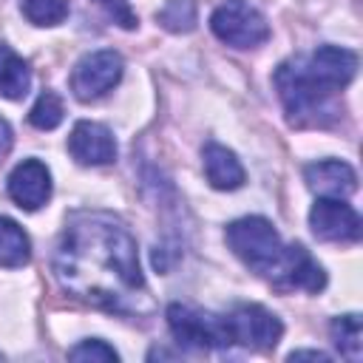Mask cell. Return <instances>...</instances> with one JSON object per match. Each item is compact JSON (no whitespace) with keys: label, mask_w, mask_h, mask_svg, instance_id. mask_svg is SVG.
I'll return each instance as SVG.
<instances>
[{"label":"cell","mask_w":363,"mask_h":363,"mask_svg":"<svg viewBox=\"0 0 363 363\" xmlns=\"http://www.w3.org/2000/svg\"><path fill=\"white\" fill-rule=\"evenodd\" d=\"M51 267L65 292L96 309L119 315L153 309L136 238L108 213H77L60 235Z\"/></svg>","instance_id":"cell-1"},{"label":"cell","mask_w":363,"mask_h":363,"mask_svg":"<svg viewBox=\"0 0 363 363\" xmlns=\"http://www.w3.org/2000/svg\"><path fill=\"white\" fill-rule=\"evenodd\" d=\"M275 88L284 102V111L292 125L306 128V125H329L337 116V105L332 102V91L318 85L306 68L303 60H289L278 65L275 71Z\"/></svg>","instance_id":"cell-2"},{"label":"cell","mask_w":363,"mask_h":363,"mask_svg":"<svg viewBox=\"0 0 363 363\" xmlns=\"http://www.w3.org/2000/svg\"><path fill=\"white\" fill-rule=\"evenodd\" d=\"M227 244L230 250L258 275H267L275 269V264L284 255V244L281 235L275 233V227L261 218V216H244L238 221H233L227 227Z\"/></svg>","instance_id":"cell-3"},{"label":"cell","mask_w":363,"mask_h":363,"mask_svg":"<svg viewBox=\"0 0 363 363\" xmlns=\"http://www.w3.org/2000/svg\"><path fill=\"white\" fill-rule=\"evenodd\" d=\"M167 326L179 346L187 349H224L233 346L227 318L193 309L187 303H170L167 306Z\"/></svg>","instance_id":"cell-4"},{"label":"cell","mask_w":363,"mask_h":363,"mask_svg":"<svg viewBox=\"0 0 363 363\" xmlns=\"http://www.w3.org/2000/svg\"><path fill=\"white\" fill-rule=\"evenodd\" d=\"M213 34L233 48H258L269 37L264 14L247 0H224L210 17Z\"/></svg>","instance_id":"cell-5"},{"label":"cell","mask_w":363,"mask_h":363,"mask_svg":"<svg viewBox=\"0 0 363 363\" xmlns=\"http://www.w3.org/2000/svg\"><path fill=\"white\" fill-rule=\"evenodd\" d=\"M122 71H125V62L116 51H111V48L91 51L74 65L71 91L77 99L94 102V99L105 96L111 88H116V82L122 79Z\"/></svg>","instance_id":"cell-6"},{"label":"cell","mask_w":363,"mask_h":363,"mask_svg":"<svg viewBox=\"0 0 363 363\" xmlns=\"http://www.w3.org/2000/svg\"><path fill=\"white\" fill-rule=\"evenodd\" d=\"M224 318L233 343H241L247 349H272L284 335L281 318L261 303H241Z\"/></svg>","instance_id":"cell-7"},{"label":"cell","mask_w":363,"mask_h":363,"mask_svg":"<svg viewBox=\"0 0 363 363\" xmlns=\"http://www.w3.org/2000/svg\"><path fill=\"white\" fill-rule=\"evenodd\" d=\"M309 227L320 241L352 244L360 238V216L343 199L320 196L309 210Z\"/></svg>","instance_id":"cell-8"},{"label":"cell","mask_w":363,"mask_h":363,"mask_svg":"<svg viewBox=\"0 0 363 363\" xmlns=\"http://www.w3.org/2000/svg\"><path fill=\"white\" fill-rule=\"evenodd\" d=\"M272 286L292 292V289H303V292H320L326 286V272L323 267L306 252V247L301 244H289L284 247L281 261L275 264V269L269 272Z\"/></svg>","instance_id":"cell-9"},{"label":"cell","mask_w":363,"mask_h":363,"mask_svg":"<svg viewBox=\"0 0 363 363\" xmlns=\"http://www.w3.org/2000/svg\"><path fill=\"white\" fill-rule=\"evenodd\" d=\"M306 74L326 91H343L357 74V54L340 45H320L303 60Z\"/></svg>","instance_id":"cell-10"},{"label":"cell","mask_w":363,"mask_h":363,"mask_svg":"<svg viewBox=\"0 0 363 363\" xmlns=\"http://www.w3.org/2000/svg\"><path fill=\"white\" fill-rule=\"evenodd\" d=\"M9 196L23 210H40L51 199V170L40 159H23L9 173Z\"/></svg>","instance_id":"cell-11"},{"label":"cell","mask_w":363,"mask_h":363,"mask_svg":"<svg viewBox=\"0 0 363 363\" xmlns=\"http://www.w3.org/2000/svg\"><path fill=\"white\" fill-rule=\"evenodd\" d=\"M68 153L88 167H99V164H111L116 159V139L113 133L99 125V122H77L71 136H68Z\"/></svg>","instance_id":"cell-12"},{"label":"cell","mask_w":363,"mask_h":363,"mask_svg":"<svg viewBox=\"0 0 363 363\" xmlns=\"http://www.w3.org/2000/svg\"><path fill=\"white\" fill-rule=\"evenodd\" d=\"M303 179L309 184V190H315L318 196L346 199L357 190V173L340 159H323V162L306 164Z\"/></svg>","instance_id":"cell-13"},{"label":"cell","mask_w":363,"mask_h":363,"mask_svg":"<svg viewBox=\"0 0 363 363\" xmlns=\"http://www.w3.org/2000/svg\"><path fill=\"white\" fill-rule=\"evenodd\" d=\"M201 156H204V176L216 190H235L244 184L247 173H244V167L233 150L210 142V145H204Z\"/></svg>","instance_id":"cell-14"},{"label":"cell","mask_w":363,"mask_h":363,"mask_svg":"<svg viewBox=\"0 0 363 363\" xmlns=\"http://www.w3.org/2000/svg\"><path fill=\"white\" fill-rule=\"evenodd\" d=\"M31 88V68L28 62L6 43H0V96L23 99Z\"/></svg>","instance_id":"cell-15"},{"label":"cell","mask_w":363,"mask_h":363,"mask_svg":"<svg viewBox=\"0 0 363 363\" xmlns=\"http://www.w3.org/2000/svg\"><path fill=\"white\" fill-rule=\"evenodd\" d=\"M31 258V241L23 227L0 216V267H23Z\"/></svg>","instance_id":"cell-16"},{"label":"cell","mask_w":363,"mask_h":363,"mask_svg":"<svg viewBox=\"0 0 363 363\" xmlns=\"http://www.w3.org/2000/svg\"><path fill=\"white\" fill-rule=\"evenodd\" d=\"M332 332V343L337 346V352L343 357H349L352 363L360 360V352H363V326H360V315H340L332 320L329 326Z\"/></svg>","instance_id":"cell-17"},{"label":"cell","mask_w":363,"mask_h":363,"mask_svg":"<svg viewBox=\"0 0 363 363\" xmlns=\"http://www.w3.org/2000/svg\"><path fill=\"white\" fill-rule=\"evenodd\" d=\"M159 26L182 34V31H193L196 28V0H167L164 9L156 14Z\"/></svg>","instance_id":"cell-18"},{"label":"cell","mask_w":363,"mask_h":363,"mask_svg":"<svg viewBox=\"0 0 363 363\" xmlns=\"http://www.w3.org/2000/svg\"><path fill=\"white\" fill-rule=\"evenodd\" d=\"M65 116V108H62V99L54 94V91H43L37 96V102L31 105L28 111V122L37 128V130H54Z\"/></svg>","instance_id":"cell-19"},{"label":"cell","mask_w":363,"mask_h":363,"mask_svg":"<svg viewBox=\"0 0 363 363\" xmlns=\"http://www.w3.org/2000/svg\"><path fill=\"white\" fill-rule=\"evenodd\" d=\"M20 9L34 26H57L68 14V0H20Z\"/></svg>","instance_id":"cell-20"},{"label":"cell","mask_w":363,"mask_h":363,"mask_svg":"<svg viewBox=\"0 0 363 363\" xmlns=\"http://www.w3.org/2000/svg\"><path fill=\"white\" fill-rule=\"evenodd\" d=\"M68 357H71V360H116L119 354H116V349L108 346L105 340L91 337V340L77 343V346L68 352Z\"/></svg>","instance_id":"cell-21"},{"label":"cell","mask_w":363,"mask_h":363,"mask_svg":"<svg viewBox=\"0 0 363 363\" xmlns=\"http://www.w3.org/2000/svg\"><path fill=\"white\" fill-rule=\"evenodd\" d=\"M94 3L102 6L105 14H108L116 26H122V28H136V26H139V17H136V11L130 9L128 0H94Z\"/></svg>","instance_id":"cell-22"},{"label":"cell","mask_w":363,"mask_h":363,"mask_svg":"<svg viewBox=\"0 0 363 363\" xmlns=\"http://www.w3.org/2000/svg\"><path fill=\"white\" fill-rule=\"evenodd\" d=\"M11 142H14V133H11V125L0 116V159L11 150Z\"/></svg>","instance_id":"cell-23"},{"label":"cell","mask_w":363,"mask_h":363,"mask_svg":"<svg viewBox=\"0 0 363 363\" xmlns=\"http://www.w3.org/2000/svg\"><path fill=\"white\" fill-rule=\"evenodd\" d=\"M298 357H309V360H329V354L318 352V349H298L289 354V360H298Z\"/></svg>","instance_id":"cell-24"}]
</instances>
